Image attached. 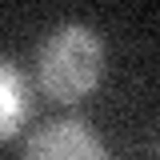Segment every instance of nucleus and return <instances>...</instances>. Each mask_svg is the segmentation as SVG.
Instances as JSON below:
<instances>
[{
    "instance_id": "nucleus-2",
    "label": "nucleus",
    "mask_w": 160,
    "mask_h": 160,
    "mask_svg": "<svg viewBox=\"0 0 160 160\" xmlns=\"http://www.w3.org/2000/svg\"><path fill=\"white\" fill-rule=\"evenodd\" d=\"M20 160H112V156L92 136L88 124H80V120H52V124H44V128H36L28 136Z\"/></svg>"
},
{
    "instance_id": "nucleus-1",
    "label": "nucleus",
    "mask_w": 160,
    "mask_h": 160,
    "mask_svg": "<svg viewBox=\"0 0 160 160\" xmlns=\"http://www.w3.org/2000/svg\"><path fill=\"white\" fill-rule=\"evenodd\" d=\"M36 68H40V88L60 104L88 96L100 80L104 68V44L88 24H60L52 28L36 52Z\"/></svg>"
},
{
    "instance_id": "nucleus-3",
    "label": "nucleus",
    "mask_w": 160,
    "mask_h": 160,
    "mask_svg": "<svg viewBox=\"0 0 160 160\" xmlns=\"http://www.w3.org/2000/svg\"><path fill=\"white\" fill-rule=\"evenodd\" d=\"M28 120V80L16 64L0 60V140H8Z\"/></svg>"
}]
</instances>
